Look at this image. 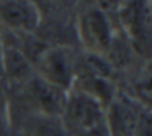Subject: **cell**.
<instances>
[{
    "label": "cell",
    "instance_id": "8",
    "mask_svg": "<svg viewBox=\"0 0 152 136\" xmlns=\"http://www.w3.org/2000/svg\"><path fill=\"white\" fill-rule=\"evenodd\" d=\"M0 72L5 74L8 79H13V80L28 79L31 74V62L20 48L4 41L2 61H0Z\"/></svg>",
    "mask_w": 152,
    "mask_h": 136
},
{
    "label": "cell",
    "instance_id": "1",
    "mask_svg": "<svg viewBox=\"0 0 152 136\" xmlns=\"http://www.w3.org/2000/svg\"><path fill=\"white\" fill-rule=\"evenodd\" d=\"M64 115L69 123L85 136H98L106 129V108L83 92H69Z\"/></svg>",
    "mask_w": 152,
    "mask_h": 136
},
{
    "label": "cell",
    "instance_id": "11",
    "mask_svg": "<svg viewBox=\"0 0 152 136\" xmlns=\"http://www.w3.org/2000/svg\"><path fill=\"white\" fill-rule=\"evenodd\" d=\"M2 48H4V41H2V36H0V61H2Z\"/></svg>",
    "mask_w": 152,
    "mask_h": 136
},
{
    "label": "cell",
    "instance_id": "5",
    "mask_svg": "<svg viewBox=\"0 0 152 136\" xmlns=\"http://www.w3.org/2000/svg\"><path fill=\"white\" fill-rule=\"evenodd\" d=\"M30 95L36 103L39 115L48 116H62L66 112L69 92L49 84L39 76L30 80Z\"/></svg>",
    "mask_w": 152,
    "mask_h": 136
},
{
    "label": "cell",
    "instance_id": "10",
    "mask_svg": "<svg viewBox=\"0 0 152 136\" xmlns=\"http://www.w3.org/2000/svg\"><path fill=\"white\" fill-rule=\"evenodd\" d=\"M4 135V118H2V115H0V136Z\"/></svg>",
    "mask_w": 152,
    "mask_h": 136
},
{
    "label": "cell",
    "instance_id": "9",
    "mask_svg": "<svg viewBox=\"0 0 152 136\" xmlns=\"http://www.w3.org/2000/svg\"><path fill=\"white\" fill-rule=\"evenodd\" d=\"M61 116L39 115L33 125L34 136H66V128L59 121Z\"/></svg>",
    "mask_w": 152,
    "mask_h": 136
},
{
    "label": "cell",
    "instance_id": "2",
    "mask_svg": "<svg viewBox=\"0 0 152 136\" xmlns=\"http://www.w3.org/2000/svg\"><path fill=\"white\" fill-rule=\"evenodd\" d=\"M121 20L134 48L142 54L152 49V13L149 2L128 0L121 10Z\"/></svg>",
    "mask_w": 152,
    "mask_h": 136
},
{
    "label": "cell",
    "instance_id": "6",
    "mask_svg": "<svg viewBox=\"0 0 152 136\" xmlns=\"http://www.w3.org/2000/svg\"><path fill=\"white\" fill-rule=\"evenodd\" d=\"M80 35L90 49L103 53L111 48V30L105 13L98 8L85 12L80 18Z\"/></svg>",
    "mask_w": 152,
    "mask_h": 136
},
{
    "label": "cell",
    "instance_id": "4",
    "mask_svg": "<svg viewBox=\"0 0 152 136\" xmlns=\"http://www.w3.org/2000/svg\"><path fill=\"white\" fill-rule=\"evenodd\" d=\"M0 20L18 33H33L41 17L31 0H0Z\"/></svg>",
    "mask_w": 152,
    "mask_h": 136
},
{
    "label": "cell",
    "instance_id": "7",
    "mask_svg": "<svg viewBox=\"0 0 152 136\" xmlns=\"http://www.w3.org/2000/svg\"><path fill=\"white\" fill-rule=\"evenodd\" d=\"M139 115L121 100H111L106 107V133L108 136H136Z\"/></svg>",
    "mask_w": 152,
    "mask_h": 136
},
{
    "label": "cell",
    "instance_id": "3",
    "mask_svg": "<svg viewBox=\"0 0 152 136\" xmlns=\"http://www.w3.org/2000/svg\"><path fill=\"white\" fill-rule=\"evenodd\" d=\"M36 66L39 69V77L49 84L72 92L74 87V66L70 54L62 48H44V51L36 59Z\"/></svg>",
    "mask_w": 152,
    "mask_h": 136
},
{
    "label": "cell",
    "instance_id": "12",
    "mask_svg": "<svg viewBox=\"0 0 152 136\" xmlns=\"http://www.w3.org/2000/svg\"><path fill=\"white\" fill-rule=\"evenodd\" d=\"M149 2V8H151V13H152V0H147Z\"/></svg>",
    "mask_w": 152,
    "mask_h": 136
},
{
    "label": "cell",
    "instance_id": "13",
    "mask_svg": "<svg viewBox=\"0 0 152 136\" xmlns=\"http://www.w3.org/2000/svg\"><path fill=\"white\" fill-rule=\"evenodd\" d=\"M57 2H69V0H57Z\"/></svg>",
    "mask_w": 152,
    "mask_h": 136
}]
</instances>
